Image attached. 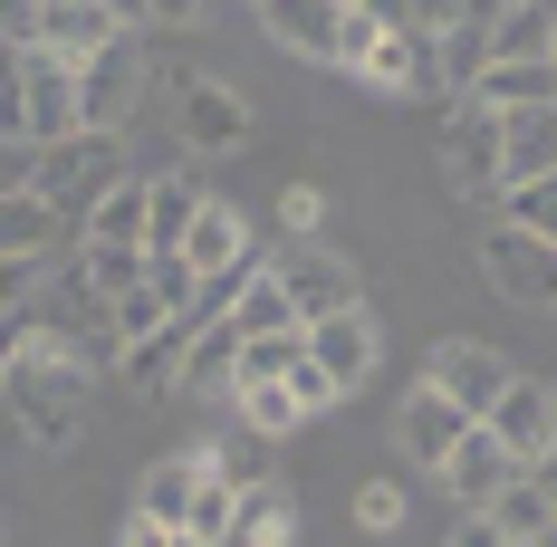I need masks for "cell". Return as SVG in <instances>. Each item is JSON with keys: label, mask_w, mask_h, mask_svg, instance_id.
Returning <instances> with one entry per match:
<instances>
[{"label": "cell", "mask_w": 557, "mask_h": 547, "mask_svg": "<svg viewBox=\"0 0 557 547\" xmlns=\"http://www.w3.org/2000/svg\"><path fill=\"white\" fill-rule=\"evenodd\" d=\"M529 547H557V519H548V529H539V538H529Z\"/></svg>", "instance_id": "obj_45"}, {"label": "cell", "mask_w": 557, "mask_h": 547, "mask_svg": "<svg viewBox=\"0 0 557 547\" xmlns=\"http://www.w3.org/2000/svg\"><path fill=\"white\" fill-rule=\"evenodd\" d=\"M212 192L193 183V173H145V250H183V231L202 212Z\"/></svg>", "instance_id": "obj_19"}, {"label": "cell", "mask_w": 557, "mask_h": 547, "mask_svg": "<svg viewBox=\"0 0 557 547\" xmlns=\"http://www.w3.org/2000/svg\"><path fill=\"white\" fill-rule=\"evenodd\" d=\"M356 519H366V529H394V519H404V490H394V481H366V490H356Z\"/></svg>", "instance_id": "obj_38"}, {"label": "cell", "mask_w": 557, "mask_h": 547, "mask_svg": "<svg viewBox=\"0 0 557 547\" xmlns=\"http://www.w3.org/2000/svg\"><path fill=\"white\" fill-rule=\"evenodd\" d=\"M125 173H135V164H125V135H87V125H77L67 145H39V173H29V192H39V202L67 221V240H77V221L97 212V202H107Z\"/></svg>", "instance_id": "obj_2"}, {"label": "cell", "mask_w": 557, "mask_h": 547, "mask_svg": "<svg viewBox=\"0 0 557 547\" xmlns=\"http://www.w3.org/2000/svg\"><path fill=\"white\" fill-rule=\"evenodd\" d=\"M529 481H539V499H548V519H557V451H548V461H529Z\"/></svg>", "instance_id": "obj_43"}, {"label": "cell", "mask_w": 557, "mask_h": 547, "mask_svg": "<svg viewBox=\"0 0 557 547\" xmlns=\"http://www.w3.org/2000/svg\"><path fill=\"white\" fill-rule=\"evenodd\" d=\"M145 87H154L145 39H107V49L77 67V125H87V135H125L135 107H145Z\"/></svg>", "instance_id": "obj_3"}, {"label": "cell", "mask_w": 557, "mask_h": 547, "mask_svg": "<svg viewBox=\"0 0 557 547\" xmlns=\"http://www.w3.org/2000/svg\"><path fill=\"white\" fill-rule=\"evenodd\" d=\"M298 327V308H288V288H278L270 270H250L240 278V298H231V336L250 346V336H288Z\"/></svg>", "instance_id": "obj_28"}, {"label": "cell", "mask_w": 557, "mask_h": 547, "mask_svg": "<svg viewBox=\"0 0 557 547\" xmlns=\"http://www.w3.org/2000/svg\"><path fill=\"white\" fill-rule=\"evenodd\" d=\"M433 481H443V499H451V509H491V499H500L509 481H519V461H509L500 442H491L481 423H471V433L451 442V461L433 471Z\"/></svg>", "instance_id": "obj_12"}, {"label": "cell", "mask_w": 557, "mask_h": 547, "mask_svg": "<svg viewBox=\"0 0 557 547\" xmlns=\"http://www.w3.org/2000/svg\"><path fill=\"white\" fill-rule=\"evenodd\" d=\"M461 433H471V423L451 413L443 394H404V461H413V471H443Z\"/></svg>", "instance_id": "obj_22"}, {"label": "cell", "mask_w": 557, "mask_h": 547, "mask_svg": "<svg viewBox=\"0 0 557 547\" xmlns=\"http://www.w3.org/2000/svg\"><path fill=\"white\" fill-rule=\"evenodd\" d=\"M250 10H260V0H250Z\"/></svg>", "instance_id": "obj_48"}, {"label": "cell", "mask_w": 557, "mask_h": 547, "mask_svg": "<svg viewBox=\"0 0 557 547\" xmlns=\"http://www.w3.org/2000/svg\"><path fill=\"white\" fill-rule=\"evenodd\" d=\"M20 336H29V327H20V318H0V365L20 356Z\"/></svg>", "instance_id": "obj_44"}, {"label": "cell", "mask_w": 557, "mask_h": 547, "mask_svg": "<svg viewBox=\"0 0 557 547\" xmlns=\"http://www.w3.org/2000/svg\"><path fill=\"white\" fill-rule=\"evenodd\" d=\"M202 471H212V451H173V461H154L145 490H135V509L164 519V529H183V509H193V490H202Z\"/></svg>", "instance_id": "obj_25"}, {"label": "cell", "mask_w": 557, "mask_h": 547, "mask_svg": "<svg viewBox=\"0 0 557 547\" xmlns=\"http://www.w3.org/2000/svg\"><path fill=\"white\" fill-rule=\"evenodd\" d=\"M509 375H519V365L491 356V346H471V336H443V346L423 356V394H443L461 423H491V403L509 394Z\"/></svg>", "instance_id": "obj_4"}, {"label": "cell", "mask_w": 557, "mask_h": 547, "mask_svg": "<svg viewBox=\"0 0 557 547\" xmlns=\"http://www.w3.org/2000/svg\"><path fill=\"white\" fill-rule=\"evenodd\" d=\"M288 490L278 481H240V499H231V538L222 547H288Z\"/></svg>", "instance_id": "obj_23"}, {"label": "cell", "mask_w": 557, "mask_h": 547, "mask_svg": "<svg viewBox=\"0 0 557 547\" xmlns=\"http://www.w3.org/2000/svg\"><path fill=\"white\" fill-rule=\"evenodd\" d=\"M481 433L500 442V451L519 461V471H529V461H548V451H557V384H539V375H509V394L491 403V423H481Z\"/></svg>", "instance_id": "obj_8"}, {"label": "cell", "mask_w": 557, "mask_h": 547, "mask_svg": "<svg viewBox=\"0 0 557 547\" xmlns=\"http://www.w3.org/2000/svg\"><path fill=\"white\" fill-rule=\"evenodd\" d=\"M67 260H77V278H87L97 298H125V288L145 278V250H97V240H77Z\"/></svg>", "instance_id": "obj_33"}, {"label": "cell", "mask_w": 557, "mask_h": 547, "mask_svg": "<svg viewBox=\"0 0 557 547\" xmlns=\"http://www.w3.org/2000/svg\"><path fill=\"white\" fill-rule=\"evenodd\" d=\"M509 10H519V0H509Z\"/></svg>", "instance_id": "obj_47"}, {"label": "cell", "mask_w": 557, "mask_h": 547, "mask_svg": "<svg viewBox=\"0 0 557 547\" xmlns=\"http://www.w3.org/2000/svg\"><path fill=\"white\" fill-rule=\"evenodd\" d=\"M107 39H125V29H115L97 0H49V10H39V39H29V49H49V58H67V67H87V58L107 49Z\"/></svg>", "instance_id": "obj_17"}, {"label": "cell", "mask_w": 557, "mask_h": 547, "mask_svg": "<svg viewBox=\"0 0 557 547\" xmlns=\"http://www.w3.org/2000/svg\"><path fill=\"white\" fill-rule=\"evenodd\" d=\"M173 547H202V538H173Z\"/></svg>", "instance_id": "obj_46"}, {"label": "cell", "mask_w": 557, "mask_h": 547, "mask_svg": "<svg viewBox=\"0 0 557 547\" xmlns=\"http://www.w3.org/2000/svg\"><path fill=\"white\" fill-rule=\"evenodd\" d=\"M77 384H87V365L67 356V336H20V356L0 365V403L39 451H77L87 442V394Z\"/></svg>", "instance_id": "obj_1"}, {"label": "cell", "mask_w": 557, "mask_h": 547, "mask_svg": "<svg viewBox=\"0 0 557 547\" xmlns=\"http://www.w3.org/2000/svg\"><path fill=\"white\" fill-rule=\"evenodd\" d=\"M481 519H491V529H500L509 547H529V538H539V529H548V499H539V481H529V471H519V481H509V490L491 499V509H481Z\"/></svg>", "instance_id": "obj_31"}, {"label": "cell", "mask_w": 557, "mask_h": 547, "mask_svg": "<svg viewBox=\"0 0 557 547\" xmlns=\"http://www.w3.org/2000/svg\"><path fill=\"white\" fill-rule=\"evenodd\" d=\"M77 240H97V250H145V173H125L107 202L77 221ZM77 240H67V250H77Z\"/></svg>", "instance_id": "obj_24"}, {"label": "cell", "mask_w": 557, "mask_h": 547, "mask_svg": "<svg viewBox=\"0 0 557 547\" xmlns=\"http://www.w3.org/2000/svg\"><path fill=\"white\" fill-rule=\"evenodd\" d=\"M548 58H557V49H548Z\"/></svg>", "instance_id": "obj_49"}, {"label": "cell", "mask_w": 557, "mask_h": 547, "mask_svg": "<svg viewBox=\"0 0 557 547\" xmlns=\"http://www.w3.org/2000/svg\"><path fill=\"white\" fill-rule=\"evenodd\" d=\"M58 250H67V221L39 192H10L0 202V260H58Z\"/></svg>", "instance_id": "obj_21"}, {"label": "cell", "mask_w": 557, "mask_h": 547, "mask_svg": "<svg viewBox=\"0 0 557 547\" xmlns=\"http://www.w3.org/2000/svg\"><path fill=\"white\" fill-rule=\"evenodd\" d=\"M231 375H240V336H231V318H202L183 365H173V394L183 403H231Z\"/></svg>", "instance_id": "obj_13"}, {"label": "cell", "mask_w": 557, "mask_h": 547, "mask_svg": "<svg viewBox=\"0 0 557 547\" xmlns=\"http://www.w3.org/2000/svg\"><path fill=\"white\" fill-rule=\"evenodd\" d=\"M500 221H519V231L557 240V183H509V192H500Z\"/></svg>", "instance_id": "obj_35"}, {"label": "cell", "mask_w": 557, "mask_h": 547, "mask_svg": "<svg viewBox=\"0 0 557 547\" xmlns=\"http://www.w3.org/2000/svg\"><path fill=\"white\" fill-rule=\"evenodd\" d=\"M145 288H154L164 318H202V278H193L183 250H145Z\"/></svg>", "instance_id": "obj_30"}, {"label": "cell", "mask_w": 557, "mask_h": 547, "mask_svg": "<svg viewBox=\"0 0 557 547\" xmlns=\"http://www.w3.org/2000/svg\"><path fill=\"white\" fill-rule=\"evenodd\" d=\"M193 327H202V318H164L154 336H135V346L115 356V375L135 384V394H173V365H183V346H193Z\"/></svg>", "instance_id": "obj_20"}, {"label": "cell", "mask_w": 557, "mask_h": 547, "mask_svg": "<svg viewBox=\"0 0 557 547\" xmlns=\"http://www.w3.org/2000/svg\"><path fill=\"white\" fill-rule=\"evenodd\" d=\"M29 173H39V145L0 135V202H10V192H29Z\"/></svg>", "instance_id": "obj_37"}, {"label": "cell", "mask_w": 557, "mask_h": 547, "mask_svg": "<svg viewBox=\"0 0 557 547\" xmlns=\"http://www.w3.org/2000/svg\"><path fill=\"white\" fill-rule=\"evenodd\" d=\"M548 49H557V0H519V10H500L491 58H548Z\"/></svg>", "instance_id": "obj_29"}, {"label": "cell", "mask_w": 557, "mask_h": 547, "mask_svg": "<svg viewBox=\"0 0 557 547\" xmlns=\"http://www.w3.org/2000/svg\"><path fill=\"white\" fill-rule=\"evenodd\" d=\"M471 107H491V115L557 107V58H491V67H481V87H471Z\"/></svg>", "instance_id": "obj_18"}, {"label": "cell", "mask_w": 557, "mask_h": 547, "mask_svg": "<svg viewBox=\"0 0 557 547\" xmlns=\"http://www.w3.org/2000/svg\"><path fill=\"white\" fill-rule=\"evenodd\" d=\"M270 278L288 288L298 327H308V318H336V308H366V288H356V270H346L336 250H308V240H298V250H278V260H270Z\"/></svg>", "instance_id": "obj_10"}, {"label": "cell", "mask_w": 557, "mask_h": 547, "mask_svg": "<svg viewBox=\"0 0 557 547\" xmlns=\"http://www.w3.org/2000/svg\"><path fill=\"white\" fill-rule=\"evenodd\" d=\"M173 538H183V529H164V519H145V509H125V538H115V547H173Z\"/></svg>", "instance_id": "obj_41"}, {"label": "cell", "mask_w": 557, "mask_h": 547, "mask_svg": "<svg viewBox=\"0 0 557 547\" xmlns=\"http://www.w3.org/2000/svg\"><path fill=\"white\" fill-rule=\"evenodd\" d=\"M260 29H270L288 58H336V29H346V10L336 0H260Z\"/></svg>", "instance_id": "obj_15"}, {"label": "cell", "mask_w": 557, "mask_h": 547, "mask_svg": "<svg viewBox=\"0 0 557 547\" xmlns=\"http://www.w3.org/2000/svg\"><path fill=\"white\" fill-rule=\"evenodd\" d=\"M67 135H77V67L29 49V67H20V145H67Z\"/></svg>", "instance_id": "obj_9"}, {"label": "cell", "mask_w": 557, "mask_h": 547, "mask_svg": "<svg viewBox=\"0 0 557 547\" xmlns=\"http://www.w3.org/2000/svg\"><path fill=\"white\" fill-rule=\"evenodd\" d=\"M39 278H49V260H0V318H20L39 298Z\"/></svg>", "instance_id": "obj_36"}, {"label": "cell", "mask_w": 557, "mask_h": 547, "mask_svg": "<svg viewBox=\"0 0 557 547\" xmlns=\"http://www.w3.org/2000/svg\"><path fill=\"white\" fill-rule=\"evenodd\" d=\"M231 499H240V481H222V471H202V490H193V509H183V538L222 547V538H231Z\"/></svg>", "instance_id": "obj_34"}, {"label": "cell", "mask_w": 557, "mask_h": 547, "mask_svg": "<svg viewBox=\"0 0 557 547\" xmlns=\"http://www.w3.org/2000/svg\"><path fill=\"white\" fill-rule=\"evenodd\" d=\"M183 20H202V0H145V29H183Z\"/></svg>", "instance_id": "obj_42"}, {"label": "cell", "mask_w": 557, "mask_h": 547, "mask_svg": "<svg viewBox=\"0 0 557 547\" xmlns=\"http://www.w3.org/2000/svg\"><path fill=\"white\" fill-rule=\"evenodd\" d=\"M451 547H509V538L481 519V509H451Z\"/></svg>", "instance_id": "obj_40"}, {"label": "cell", "mask_w": 557, "mask_h": 547, "mask_svg": "<svg viewBox=\"0 0 557 547\" xmlns=\"http://www.w3.org/2000/svg\"><path fill=\"white\" fill-rule=\"evenodd\" d=\"M509 183H557V107L500 115V192Z\"/></svg>", "instance_id": "obj_14"}, {"label": "cell", "mask_w": 557, "mask_h": 547, "mask_svg": "<svg viewBox=\"0 0 557 547\" xmlns=\"http://www.w3.org/2000/svg\"><path fill=\"white\" fill-rule=\"evenodd\" d=\"M433 154H443V183L461 202H500V115L491 107H461L443 115V135H433Z\"/></svg>", "instance_id": "obj_6"}, {"label": "cell", "mask_w": 557, "mask_h": 547, "mask_svg": "<svg viewBox=\"0 0 557 547\" xmlns=\"http://www.w3.org/2000/svg\"><path fill=\"white\" fill-rule=\"evenodd\" d=\"M231 423L260 433V442H288L298 423H308V403H298L288 384H231Z\"/></svg>", "instance_id": "obj_27"}, {"label": "cell", "mask_w": 557, "mask_h": 547, "mask_svg": "<svg viewBox=\"0 0 557 547\" xmlns=\"http://www.w3.org/2000/svg\"><path fill=\"white\" fill-rule=\"evenodd\" d=\"M173 115H183V145H193V154H231V145L250 135V107L231 97L222 77H202V67L173 87Z\"/></svg>", "instance_id": "obj_11"}, {"label": "cell", "mask_w": 557, "mask_h": 547, "mask_svg": "<svg viewBox=\"0 0 557 547\" xmlns=\"http://www.w3.org/2000/svg\"><path fill=\"white\" fill-rule=\"evenodd\" d=\"M481 278L500 288L509 308H557V240L519 231V221H491L481 231Z\"/></svg>", "instance_id": "obj_5"}, {"label": "cell", "mask_w": 557, "mask_h": 547, "mask_svg": "<svg viewBox=\"0 0 557 547\" xmlns=\"http://www.w3.org/2000/svg\"><path fill=\"white\" fill-rule=\"evenodd\" d=\"M308 365L336 384V394H356V384L375 375V356H385V336H375V308H336V318H308Z\"/></svg>", "instance_id": "obj_7"}, {"label": "cell", "mask_w": 557, "mask_h": 547, "mask_svg": "<svg viewBox=\"0 0 557 547\" xmlns=\"http://www.w3.org/2000/svg\"><path fill=\"white\" fill-rule=\"evenodd\" d=\"M39 10H49V0H0V39L29 49V39H39Z\"/></svg>", "instance_id": "obj_39"}, {"label": "cell", "mask_w": 557, "mask_h": 547, "mask_svg": "<svg viewBox=\"0 0 557 547\" xmlns=\"http://www.w3.org/2000/svg\"><path fill=\"white\" fill-rule=\"evenodd\" d=\"M481 67H491V20H451L443 39H433V87L471 97V87H481Z\"/></svg>", "instance_id": "obj_26"}, {"label": "cell", "mask_w": 557, "mask_h": 547, "mask_svg": "<svg viewBox=\"0 0 557 547\" xmlns=\"http://www.w3.org/2000/svg\"><path fill=\"white\" fill-rule=\"evenodd\" d=\"M298 365H308V336H298V327H288V336H250V346H240V375H231V384H288Z\"/></svg>", "instance_id": "obj_32"}, {"label": "cell", "mask_w": 557, "mask_h": 547, "mask_svg": "<svg viewBox=\"0 0 557 547\" xmlns=\"http://www.w3.org/2000/svg\"><path fill=\"white\" fill-rule=\"evenodd\" d=\"M183 260H193V278H240L250 270V231H240V212H231V202H202L193 231H183Z\"/></svg>", "instance_id": "obj_16"}]
</instances>
